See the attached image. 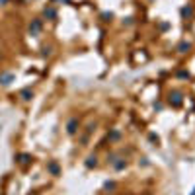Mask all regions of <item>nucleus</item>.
<instances>
[{
  "label": "nucleus",
  "mask_w": 195,
  "mask_h": 195,
  "mask_svg": "<svg viewBox=\"0 0 195 195\" xmlns=\"http://www.w3.org/2000/svg\"><path fill=\"white\" fill-rule=\"evenodd\" d=\"M39 28H41L39 22H33V25H31V29H33V31H39Z\"/></svg>",
  "instance_id": "obj_1"
},
{
  "label": "nucleus",
  "mask_w": 195,
  "mask_h": 195,
  "mask_svg": "<svg viewBox=\"0 0 195 195\" xmlns=\"http://www.w3.org/2000/svg\"><path fill=\"white\" fill-rule=\"evenodd\" d=\"M45 16H49V18H55V10H45Z\"/></svg>",
  "instance_id": "obj_2"
},
{
  "label": "nucleus",
  "mask_w": 195,
  "mask_h": 195,
  "mask_svg": "<svg viewBox=\"0 0 195 195\" xmlns=\"http://www.w3.org/2000/svg\"><path fill=\"white\" fill-rule=\"evenodd\" d=\"M2 2H6V0H2Z\"/></svg>",
  "instance_id": "obj_4"
},
{
  "label": "nucleus",
  "mask_w": 195,
  "mask_h": 195,
  "mask_svg": "<svg viewBox=\"0 0 195 195\" xmlns=\"http://www.w3.org/2000/svg\"><path fill=\"white\" fill-rule=\"evenodd\" d=\"M22 96H24V99H29V96H31V94H29L28 90H25V92H22Z\"/></svg>",
  "instance_id": "obj_3"
}]
</instances>
